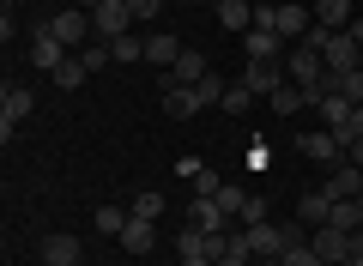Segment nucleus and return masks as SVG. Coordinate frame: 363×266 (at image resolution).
<instances>
[{
    "instance_id": "obj_1",
    "label": "nucleus",
    "mask_w": 363,
    "mask_h": 266,
    "mask_svg": "<svg viewBox=\"0 0 363 266\" xmlns=\"http://www.w3.org/2000/svg\"><path fill=\"white\" fill-rule=\"evenodd\" d=\"M285 79L309 91V109H315V91H321V79H327V55L309 49V43H297V49L285 55Z\"/></svg>"
},
{
    "instance_id": "obj_2",
    "label": "nucleus",
    "mask_w": 363,
    "mask_h": 266,
    "mask_svg": "<svg viewBox=\"0 0 363 266\" xmlns=\"http://www.w3.org/2000/svg\"><path fill=\"white\" fill-rule=\"evenodd\" d=\"M133 25H140V18H133V6H128V0H104V6L91 13V31H97V37H104V43L128 37Z\"/></svg>"
},
{
    "instance_id": "obj_3",
    "label": "nucleus",
    "mask_w": 363,
    "mask_h": 266,
    "mask_svg": "<svg viewBox=\"0 0 363 266\" xmlns=\"http://www.w3.org/2000/svg\"><path fill=\"white\" fill-rule=\"evenodd\" d=\"M43 31H49V37H61L67 49H79L85 37H97V31H91V13H85V6H61V13H55Z\"/></svg>"
},
{
    "instance_id": "obj_4",
    "label": "nucleus",
    "mask_w": 363,
    "mask_h": 266,
    "mask_svg": "<svg viewBox=\"0 0 363 266\" xmlns=\"http://www.w3.org/2000/svg\"><path fill=\"white\" fill-rule=\"evenodd\" d=\"M30 109H37V91L30 85H6V97H0V140H13V127L25 121Z\"/></svg>"
},
{
    "instance_id": "obj_5",
    "label": "nucleus",
    "mask_w": 363,
    "mask_h": 266,
    "mask_svg": "<svg viewBox=\"0 0 363 266\" xmlns=\"http://www.w3.org/2000/svg\"><path fill=\"white\" fill-rule=\"evenodd\" d=\"M116 242L133 254V260H145V254L157 248V218H140V212H128V230H121Z\"/></svg>"
},
{
    "instance_id": "obj_6",
    "label": "nucleus",
    "mask_w": 363,
    "mask_h": 266,
    "mask_svg": "<svg viewBox=\"0 0 363 266\" xmlns=\"http://www.w3.org/2000/svg\"><path fill=\"white\" fill-rule=\"evenodd\" d=\"M309 248L321 254L327 266H339V260H351V230H333V224H321V230H309Z\"/></svg>"
},
{
    "instance_id": "obj_7",
    "label": "nucleus",
    "mask_w": 363,
    "mask_h": 266,
    "mask_svg": "<svg viewBox=\"0 0 363 266\" xmlns=\"http://www.w3.org/2000/svg\"><path fill=\"white\" fill-rule=\"evenodd\" d=\"M297 152L309 157V164H327V170H333V164H345V152H339V140H333V127H321V133H303V140H297Z\"/></svg>"
},
{
    "instance_id": "obj_8",
    "label": "nucleus",
    "mask_w": 363,
    "mask_h": 266,
    "mask_svg": "<svg viewBox=\"0 0 363 266\" xmlns=\"http://www.w3.org/2000/svg\"><path fill=\"white\" fill-rule=\"evenodd\" d=\"M321 188H327V200H357V194H363V170L345 157V164H333V170H327V182H321Z\"/></svg>"
},
{
    "instance_id": "obj_9",
    "label": "nucleus",
    "mask_w": 363,
    "mask_h": 266,
    "mask_svg": "<svg viewBox=\"0 0 363 266\" xmlns=\"http://www.w3.org/2000/svg\"><path fill=\"white\" fill-rule=\"evenodd\" d=\"M242 49H248V61H285V37H279L272 25H255L242 37Z\"/></svg>"
},
{
    "instance_id": "obj_10",
    "label": "nucleus",
    "mask_w": 363,
    "mask_h": 266,
    "mask_svg": "<svg viewBox=\"0 0 363 266\" xmlns=\"http://www.w3.org/2000/svg\"><path fill=\"white\" fill-rule=\"evenodd\" d=\"M242 85L255 91V97H272V91L285 85V61H248V73H242Z\"/></svg>"
},
{
    "instance_id": "obj_11",
    "label": "nucleus",
    "mask_w": 363,
    "mask_h": 266,
    "mask_svg": "<svg viewBox=\"0 0 363 266\" xmlns=\"http://www.w3.org/2000/svg\"><path fill=\"white\" fill-rule=\"evenodd\" d=\"M67 55H73V49H67L61 37H49V31H37V37H30V67H37V73H55Z\"/></svg>"
},
{
    "instance_id": "obj_12",
    "label": "nucleus",
    "mask_w": 363,
    "mask_h": 266,
    "mask_svg": "<svg viewBox=\"0 0 363 266\" xmlns=\"http://www.w3.org/2000/svg\"><path fill=\"white\" fill-rule=\"evenodd\" d=\"M309 25H315V13H303V6H291V0H285V6H272V31H279L285 43L291 37L303 43V37H309Z\"/></svg>"
},
{
    "instance_id": "obj_13",
    "label": "nucleus",
    "mask_w": 363,
    "mask_h": 266,
    "mask_svg": "<svg viewBox=\"0 0 363 266\" xmlns=\"http://www.w3.org/2000/svg\"><path fill=\"white\" fill-rule=\"evenodd\" d=\"M188 224H194V230H206V236H218V230L230 224V218H224V206L212 200V194H194V206H188Z\"/></svg>"
},
{
    "instance_id": "obj_14",
    "label": "nucleus",
    "mask_w": 363,
    "mask_h": 266,
    "mask_svg": "<svg viewBox=\"0 0 363 266\" xmlns=\"http://www.w3.org/2000/svg\"><path fill=\"white\" fill-rule=\"evenodd\" d=\"M357 43H351V31H333V43H327V73H357Z\"/></svg>"
},
{
    "instance_id": "obj_15",
    "label": "nucleus",
    "mask_w": 363,
    "mask_h": 266,
    "mask_svg": "<svg viewBox=\"0 0 363 266\" xmlns=\"http://www.w3.org/2000/svg\"><path fill=\"white\" fill-rule=\"evenodd\" d=\"M164 115H169V121L200 115V91H194V85H164Z\"/></svg>"
},
{
    "instance_id": "obj_16",
    "label": "nucleus",
    "mask_w": 363,
    "mask_h": 266,
    "mask_svg": "<svg viewBox=\"0 0 363 266\" xmlns=\"http://www.w3.org/2000/svg\"><path fill=\"white\" fill-rule=\"evenodd\" d=\"M327 218H333V200H327V188H315V194H303V200H297V224L321 230Z\"/></svg>"
},
{
    "instance_id": "obj_17",
    "label": "nucleus",
    "mask_w": 363,
    "mask_h": 266,
    "mask_svg": "<svg viewBox=\"0 0 363 266\" xmlns=\"http://www.w3.org/2000/svg\"><path fill=\"white\" fill-rule=\"evenodd\" d=\"M79 254L85 248H79V236H67V230L43 242V266H79Z\"/></svg>"
},
{
    "instance_id": "obj_18",
    "label": "nucleus",
    "mask_w": 363,
    "mask_h": 266,
    "mask_svg": "<svg viewBox=\"0 0 363 266\" xmlns=\"http://www.w3.org/2000/svg\"><path fill=\"white\" fill-rule=\"evenodd\" d=\"M212 67H206V55H194V49H182V61L169 67V85H200Z\"/></svg>"
},
{
    "instance_id": "obj_19",
    "label": "nucleus",
    "mask_w": 363,
    "mask_h": 266,
    "mask_svg": "<svg viewBox=\"0 0 363 266\" xmlns=\"http://www.w3.org/2000/svg\"><path fill=\"white\" fill-rule=\"evenodd\" d=\"M145 61H152V67H176L182 61V43L164 37V31H152V37H145Z\"/></svg>"
},
{
    "instance_id": "obj_20",
    "label": "nucleus",
    "mask_w": 363,
    "mask_h": 266,
    "mask_svg": "<svg viewBox=\"0 0 363 266\" xmlns=\"http://www.w3.org/2000/svg\"><path fill=\"white\" fill-rule=\"evenodd\" d=\"M315 109H321V127H345L357 103H345V97H339V91H321V97H315Z\"/></svg>"
},
{
    "instance_id": "obj_21",
    "label": "nucleus",
    "mask_w": 363,
    "mask_h": 266,
    "mask_svg": "<svg viewBox=\"0 0 363 266\" xmlns=\"http://www.w3.org/2000/svg\"><path fill=\"white\" fill-rule=\"evenodd\" d=\"M218 25L224 31H255V6L248 0H218Z\"/></svg>"
},
{
    "instance_id": "obj_22",
    "label": "nucleus",
    "mask_w": 363,
    "mask_h": 266,
    "mask_svg": "<svg viewBox=\"0 0 363 266\" xmlns=\"http://www.w3.org/2000/svg\"><path fill=\"white\" fill-rule=\"evenodd\" d=\"M315 25L345 31V25H351V0H315Z\"/></svg>"
},
{
    "instance_id": "obj_23",
    "label": "nucleus",
    "mask_w": 363,
    "mask_h": 266,
    "mask_svg": "<svg viewBox=\"0 0 363 266\" xmlns=\"http://www.w3.org/2000/svg\"><path fill=\"white\" fill-rule=\"evenodd\" d=\"M267 103H272V115H297V109H309V91L303 85H279Z\"/></svg>"
},
{
    "instance_id": "obj_24",
    "label": "nucleus",
    "mask_w": 363,
    "mask_h": 266,
    "mask_svg": "<svg viewBox=\"0 0 363 266\" xmlns=\"http://www.w3.org/2000/svg\"><path fill=\"white\" fill-rule=\"evenodd\" d=\"M49 79H55V85H61V91H79V85H85V79H91V67H85V61H79V55H67V61H61V67H55V73H49Z\"/></svg>"
},
{
    "instance_id": "obj_25",
    "label": "nucleus",
    "mask_w": 363,
    "mask_h": 266,
    "mask_svg": "<svg viewBox=\"0 0 363 266\" xmlns=\"http://www.w3.org/2000/svg\"><path fill=\"white\" fill-rule=\"evenodd\" d=\"M109 55H116L121 67H133V61H145V37H133V31H128V37H116V43H109Z\"/></svg>"
},
{
    "instance_id": "obj_26",
    "label": "nucleus",
    "mask_w": 363,
    "mask_h": 266,
    "mask_svg": "<svg viewBox=\"0 0 363 266\" xmlns=\"http://www.w3.org/2000/svg\"><path fill=\"white\" fill-rule=\"evenodd\" d=\"M91 224L104 230V236H121V230H128V212H121V206H97V212H91Z\"/></svg>"
},
{
    "instance_id": "obj_27",
    "label": "nucleus",
    "mask_w": 363,
    "mask_h": 266,
    "mask_svg": "<svg viewBox=\"0 0 363 266\" xmlns=\"http://www.w3.org/2000/svg\"><path fill=\"white\" fill-rule=\"evenodd\" d=\"M267 266H327V260H321V254L309 248V242H297V248H285L279 260H267Z\"/></svg>"
},
{
    "instance_id": "obj_28",
    "label": "nucleus",
    "mask_w": 363,
    "mask_h": 266,
    "mask_svg": "<svg viewBox=\"0 0 363 266\" xmlns=\"http://www.w3.org/2000/svg\"><path fill=\"white\" fill-rule=\"evenodd\" d=\"M248 103H255V91H248L242 79H236V85L224 91V103H218V109H224V115H248Z\"/></svg>"
},
{
    "instance_id": "obj_29",
    "label": "nucleus",
    "mask_w": 363,
    "mask_h": 266,
    "mask_svg": "<svg viewBox=\"0 0 363 266\" xmlns=\"http://www.w3.org/2000/svg\"><path fill=\"white\" fill-rule=\"evenodd\" d=\"M212 200H218V206H224V218H242V206H248V194H242V188H236V182H224V188H218V194H212Z\"/></svg>"
},
{
    "instance_id": "obj_30",
    "label": "nucleus",
    "mask_w": 363,
    "mask_h": 266,
    "mask_svg": "<svg viewBox=\"0 0 363 266\" xmlns=\"http://www.w3.org/2000/svg\"><path fill=\"white\" fill-rule=\"evenodd\" d=\"M194 91H200V109H212V103H224V91H230V85H224L218 73H206V79H200Z\"/></svg>"
},
{
    "instance_id": "obj_31",
    "label": "nucleus",
    "mask_w": 363,
    "mask_h": 266,
    "mask_svg": "<svg viewBox=\"0 0 363 266\" xmlns=\"http://www.w3.org/2000/svg\"><path fill=\"white\" fill-rule=\"evenodd\" d=\"M73 55H79V61L91 67V73H104V67L116 61V55H109V43H91V49H73Z\"/></svg>"
},
{
    "instance_id": "obj_32",
    "label": "nucleus",
    "mask_w": 363,
    "mask_h": 266,
    "mask_svg": "<svg viewBox=\"0 0 363 266\" xmlns=\"http://www.w3.org/2000/svg\"><path fill=\"white\" fill-rule=\"evenodd\" d=\"M333 230H357V200H333V218H327Z\"/></svg>"
},
{
    "instance_id": "obj_33",
    "label": "nucleus",
    "mask_w": 363,
    "mask_h": 266,
    "mask_svg": "<svg viewBox=\"0 0 363 266\" xmlns=\"http://www.w3.org/2000/svg\"><path fill=\"white\" fill-rule=\"evenodd\" d=\"M128 212H140V218H164V194H140Z\"/></svg>"
},
{
    "instance_id": "obj_34",
    "label": "nucleus",
    "mask_w": 363,
    "mask_h": 266,
    "mask_svg": "<svg viewBox=\"0 0 363 266\" xmlns=\"http://www.w3.org/2000/svg\"><path fill=\"white\" fill-rule=\"evenodd\" d=\"M128 6H133V18H140V25H152V18H157V6H164V0H128Z\"/></svg>"
},
{
    "instance_id": "obj_35",
    "label": "nucleus",
    "mask_w": 363,
    "mask_h": 266,
    "mask_svg": "<svg viewBox=\"0 0 363 266\" xmlns=\"http://www.w3.org/2000/svg\"><path fill=\"white\" fill-rule=\"evenodd\" d=\"M303 43H309V49H321V55H327V43H333V31H327V25H309V37H303Z\"/></svg>"
},
{
    "instance_id": "obj_36",
    "label": "nucleus",
    "mask_w": 363,
    "mask_h": 266,
    "mask_svg": "<svg viewBox=\"0 0 363 266\" xmlns=\"http://www.w3.org/2000/svg\"><path fill=\"white\" fill-rule=\"evenodd\" d=\"M345 157H351V164L363 170V140H351V145H345Z\"/></svg>"
},
{
    "instance_id": "obj_37",
    "label": "nucleus",
    "mask_w": 363,
    "mask_h": 266,
    "mask_svg": "<svg viewBox=\"0 0 363 266\" xmlns=\"http://www.w3.org/2000/svg\"><path fill=\"white\" fill-rule=\"evenodd\" d=\"M345 31H351V43H357V49H363V18H351Z\"/></svg>"
},
{
    "instance_id": "obj_38",
    "label": "nucleus",
    "mask_w": 363,
    "mask_h": 266,
    "mask_svg": "<svg viewBox=\"0 0 363 266\" xmlns=\"http://www.w3.org/2000/svg\"><path fill=\"white\" fill-rule=\"evenodd\" d=\"M212 266H248V254H224V260H212Z\"/></svg>"
},
{
    "instance_id": "obj_39",
    "label": "nucleus",
    "mask_w": 363,
    "mask_h": 266,
    "mask_svg": "<svg viewBox=\"0 0 363 266\" xmlns=\"http://www.w3.org/2000/svg\"><path fill=\"white\" fill-rule=\"evenodd\" d=\"M67 6H85V13H97V6H104V0H67Z\"/></svg>"
},
{
    "instance_id": "obj_40",
    "label": "nucleus",
    "mask_w": 363,
    "mask_h": 266,
    "mask_svg": "<svg viewBox=\"0 0 363 266\" xmlns=\"http://www.w3.org/2000/svg\"><path fill=\"white\" fill-rule=\"evenodd\" d=\"M182 266H212V260H206V254H188V260H182Z\"/></svg>"
},
{
    "instance_id": "obj_41",
    "label": "nucleus",
    "mask_w": 363,
    "mask_h": 266,
    "mask_svg": "<svg viewBox=\"0 0 363 266\" xmlns=\"http://www.w3.org/2000/svg\"><path fill=\"white\" fill-rule=\"evenodd\" d=\"M339 266H363V254H351V260H339Z\"/></svg>"
},
{
    "instance_id": "obj_42",
    "label": "nucleus",
    "mask_w": 363,
    "mask_h": 266,
    "mask_svg": "<svg viewBox=\"0 0 363 266\" xmlns=\"http://www.w3.org/2000/svg\"><path fill=\"white\" fill-rule=\"evenodd\" d=\"M357 230H363V200H357ZM357 230H351V236H357Z\"/></svg>"
},
{
    "instance_id": "obj_43",
    "label": "nucleus",
    "mask_w": 363,
    "mask_h": 266,
    "mask_svg": "<svg viewBox=\"0 0 363 266\" xmlns=\"http://www.w3.org/2000/svg\"><path fill=\"white\" fill-rule=\"evenodd\" d=\"M121 266H140V260H133V254H128V260H121Z\"/></svg>"
},
{
    "instance_id": "obj_44",
    "label": "nucleus",
    "mask_w": 363,
    "mask_h": 266,
    "mask_svg": "<svg viewBox=\"0 0 363 266\" xmlns=\"http://www.w3.org/2000/svg\"><path fill=\"white\" fill-rule=\"evenodd\" d=\"M188 6H200V0H188ZM212 6H218V0H212Z\"/></svg>"
},
{
    "instance_id": "obj_45",
    "label": "nucleus",
    "mask_w": 363,
    "mask_h": 266,
    "mask_svg": "<svg viewBox=\"0 0 363 266\" xmlns=\"http://www.w3.org/2000/svg\"><path fill=\"white\" fill-rule=\"evenodd\" d=\"M357 67H363V55H357Z\"/></svg>"
},
{
    "instance_id": "obj_46",
    "label": "nucleus",
    "mask_w": 363,
    "mask_h": 266,
    "mask_svg": "<svg viewBox=\"0 0 363 266\" xmlns=\"http://www.w3.org/2000/svg\"><path fill=\"white\" fill-rule=\"evenodd\" d=\"M6 6H13V0H6Z\"/></svg>"
},
{
    "instance_id": "obj_47",
    "label": "nucleus",
    "mask_w": 363,
    "mask_h": 266,
    "mask_svg": "<svg viewBox=\"0 0 363 266\" xmlns=\"http://www.w3.org/2000/svg\"><path fill=\"white\" fill-rule=\"evenodd\" d=\"M357 200H363V194H357Z\"/></svg>"
}]
</instances>
